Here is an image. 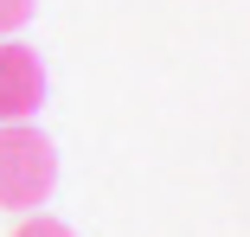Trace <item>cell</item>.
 <instances>
[{
    "label": "cell",
    "instance_id": "obj_1",
    "mask_svg": "<svg viewBox=\"0 0 250 237\" xmlns=\"http://www.w3.org/2000/svg\"><path fill=\"white\" fill-rule=\"evenodd\" d=\"M58 186V148L32 122H0V212H39Z\"/></svg>",
    "mask_w": 250,
    "mask_h": 237
},
{
    "label": "cell",
    "instance_id": "obj_2",
    "mask_svg": "<svg viewBox=\"0 0 250 237\" xmlns=\"http://www.w3.org/2000/svg\"><path fill=\"white\" fill-rule=\"evenodd\" d=\"M45 103V64L32 45L0 39V122H26Z\"/></svg>",
    "mask_w": 250,
    "mask_h": 237
},
{
    "label": "cell",
    "instance_id": "obj_3",
    "mask_svg": "<svg viewBox=\"0 0 250 237\" xmlns=\"http://www.w3.org/2000/svg\"><path fill=\"white\" fill-rule=\"evenodd\" d=\"M13 237H77V231H71V224H64V218H45V212H26V218H20V231H13Z\"/></svg>",
    "mask_w": 250,
    "mask_h": 237
},
{
    "label": "cell",
    "instance_id": "obj_4",
    "mask_svg": "<svg viewBox=\"0 0 250 237\" xmlns=\"http://www.w3.org/2000/svg\"><path fill=\"white\" fill-rule=\"evenodd\" d=\"M32 13H39V0H0V39H13Z\"/></svg>",
    "mask_w": 250,
    "mask_h": 237
}]
</instances>
